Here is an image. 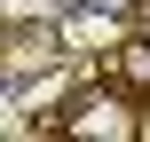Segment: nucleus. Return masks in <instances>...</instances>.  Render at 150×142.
<instances>
[{
	"instance_id": "1",
	"label": "nucleus",
	"mask_w": 150,
	"mask_h": 142,
	"mask_svg": "<svg viewBox=\"0 0 150 142\" xmlns=\"http://www.w3.org/2000/svg\"><path fill=\"white\" fill-rule=\"evenodd\" d=\"M55 134L63 142H134L142 111H134L127 87H87V95H71V111L55 119Z\"/></svg>"
},
{
	"instance_id": "2",
	"label": "nucleus",
	"mask_w": 150,
	"mask_h": 142,
	"mask_svg": "<svg viewBox=\"0 0 150 142\" xmlns=\"http://www.w3.org/2000/svg\"><path fill=\"white\" fill-rule=\"evenodd\" d=\"M55 16H63V0H0V24H16V32H55Z\"/></svg>"
},
{
	"instance_id": "3",
	"label": "nucleus",
	"mask_w": 150,
	"mask_h": 142,
	"mask_svg": "<svg viewBox=\"0 0 150 142\" xmlns=\"http://www.w3.org/2000/svg\"><path fill=\"white\" fill-rule=\"evenodd\" d=\"M119 87H127L134 103L150 95V40H127V47H119Z\"/></svg>"
},
{
	"instance_id": "4",
	"label": "nucleus",
	"mask_w": 150,
	"mask_h": 142,
	"mask_svg": "<svg viewBox=\"0 0 150 142\" xmlns=\"http://www.w3.org/2000/svg\"><path fill=\"white\" fill-rule=\"evenodd\" d=\"M71 8H79V16H119V24H127L142 0H71Z\"/></svg>"
}]
</instances>
